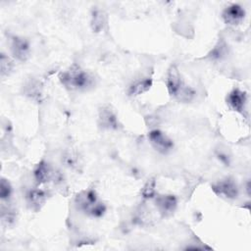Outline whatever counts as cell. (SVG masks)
<instances>
[{"mask_svg": "<svg viewBox=\"0 0 251 251\" xmlns=\"http://www.w3.org/2000/svg\"><path fill=\"white\" fill-rule=\"evenodd\" d=\"M59 80L70 90H84L93 84V77L76 64L60 73Z\"/></svg>", "mask_w": 251, "mask_h": 251, "instance_id": "obj_1", "label": "cell"}, {"mask_svg": "<svg viewBox=\"0 0 251 251\" xmlns=\"http://www.w3.org/2000/svg\"><path fill=\"white\" fill-rule=\"evenodd\" d=\"M98 126L103 129H118L121 124L116 111L109 104L102 105L98 110Z\"/></svg>", "mask_w": 251, "mask_h": 251, "instance_id": "obj_2", "label": "cell"}, {"mask_svg": "<svg viewBox=\"0 0 251 251\" xmlns=\"http://www.w3.org/2000/svg\"><path fill=\"white\" fill-rule=\"evenodd\" d=\"M99 202L98 195L96 191L92 188L84 189L76 194L75 198V205L77 210L83 212L86 215H89L92 208Z\"/></svg>", "mask_w": 251, "mask_h": 251, "instance_id": "obj_3", "label": "cell"}, {"mask_svg": "<svg viewBox=\"0 0 251 251\" xmlns=\"http://www.w3.org/2000/svg\"><path fill=\"white\" fill-rule=\"evenodd\" d=\"M212 190L218 196L226 199H235L239 193L236 182L230 177H226L213 183Z\"/></svg>", "mask_w": 251, "mask_h": 251, "instance_id": "obj_4", "label": "cell"}, {"mask_svg": "<svg viewBox=\"0 0 251 251\" xmlns=\"http://www.w3.org/2000/svg\"><path fill=\"white\" fill-rule=\"evenodd\" d=\"M148 140L152 147L162 154L169 153L174 147L173 140L159 129L151 130L148 133Z\"/></svg>", "mask_w": 251, "mask_h": 251, "instance_id": "obj_5", "label": "cell"}, {"mask_svg": "<svg viewBox=\"0 0 251 251\" xmlns=\"http://www.w3.org/2000/svg\"><path fill=\"white\" fill-rule=\"evenodd\" d=\"M10 50L13 57L21 62H25L30 55L28 41L21 36H13L11 38Z\"/></svg>", "mask_w": 251, "mask_h": 251, "instance_id": "obj_6", "label": "cell"}, {"mask_svg": "<svg viewBox=\"0 0 251 251\" xmlns=\"http://www.w3.org/2000/svg\"><path fill=\"white\" fill-rule=\"evenodd\" d=\"M155 205L162 217H169L174 214L177 206V199L173 194L155 196Z\"/></svg>", "mask_w": 251, "mask_h": 251, "instance_id": "obj_7", "label": "cell"}, {"mask_svg": "<svg viewBox=\"0 0 251 251\" xmlns=\"http://www.w3.org/2000/svg\"><path fill=\"white\" fill-rule=\"evenodd\" d=\"M222 18L225 24L235 26L243 22L245 18V10L238 4H231L224 9Z\"/></svg>", "mask_w": 251, "mask_h": 251, "instance_id": "obj_8", "label": "cell"}, {"mask_svg": "<svg viewBox=\"0 0 251 251\" xmlns=\"http://www.w3.org/2000/svg\"><path fill=\"white\" fill-rule=\"evenodd\" d=\"M167 89L172 97H176L179 89L183 86L184 82L181 79L179 71L176 65H172L167 73Z\"/></svg>", "mask_w": 251, "mask_h": 251, "instance_id": "obj_9", "label": "cell"}, {"mask_svg": "<svg viewBox=\"0 0 251 251\" xmlns=\"http://www.w3.org/2000/svg\"><path fill=\"white\" fill-rule=\"evenodd\" d=\"M48 199V193L45 190L39 189V188H33L26 192L25 194V200L27 203V206L32 211H39L44 204L46 203Z\"/></svg>", "mask_w": 251, "mask_h": 251, "instance_id": "obj_10", "label": "cell"}, {"mask_svg": "<svg viewBox=\"0 0 251 251\" xmlns=\"http://www.w3.org/2000/svg\"><path fill=\"white\" fill-rule=\"evenodd\" d=\"M246 93L238 88L232 89L226 96V104L227 106L237 113L243 114L246 105Z\"/></svg>", "mask_w": 251, "mask_h": 251, "instance_id": "obj_11", "label": "cell"}, {"mask_svg": "<svg viewBox=\"0 0 251 251\" xmlns=\"http://www.w3.org/2000/svg\"><path fill=\"white\" fill-rule=\"evenodd\" d=\"M33 176L37 184H44L54 179L55 171L47 162L41 161L36 165L33 171Z\"/></svg>", "mask_w": 251, "mask_h": 251, "instance_id": "obj_12", "label": "cell"}, {"mask_svg": "<svg viewBox=\"0 0 251 251\" xmlns=\"http://www.w3.org/2000/svg\"><path fill=\"white\" fill-rule=\"evenodd\" d=\"M107 24V15L104 11L95 9L92 11L91 20H90V26L93 32H100L104 29Z\"/></svg>", "mask_w": 251, "mask_h": 251, "instance_id": "obj_13", "label": "cell"}, {"mask_svg": "<svg viewBox=\"0 0 251 251\" xmlns=\"http://www.w3.org/2000/svg\"><path fill=\"white\" fill-rule=\"evenodd\" d=\"M152 86V79L150 77H146L140 80L133 82L127 90L129 96H138L147 92Z\"/></svg>", "mask_w": 251, "mask_h": 251, "instance_id": "obj_14", "label": "cell"}, {"mask_svg": "<svg viewBox=\"0 0 251 251\" xmlns=\"http://www.w3.org/2000/svg\"><path fill=\"white\" fill-rule=\"evenodd\" d=\"M0 66H1V76H8L14 68L13 61L4 53H1L0 56Z\"/></svg>", "mask_w": 251, "mask_h": 251, "instance_id": "obj_15", "label": "cell"}, {"mask_svg": "<svg viewBox=\"0 0 251 251\" xmlns=\"http://www.w3.org/2000/svg\"><path fill=\"white\" fill-rule=\"evenodd\" d=\"M156 195V180L155 178H150L144 184L141 189V196L144 199H152Z\"/></svg>", "mask_w": 251, "mask_h": 251, "instance_id": "obj_16", "label": "cell"}, {"mask_svg": "<svg viewBox=\"0 0 251 251\" xmlns=\"http://www.w3.org/2000/svg\"><path fill=\"white\" fill-rule=\"evenodd\" d=\"M12 194V186L10 182L2 177L1 178V184H0V197L2 201H8Z\"/></svg>", "mask_w": 251, "mask_h": 251, "instance_id": "obj_17", "label": "cell"}, {"mask_svg": "<svg viewBox=\"0 0 251 251\" xmlns=\"http://www.w3.org/2000/svg\"><path fill=\"white\" fill-rule=\"evenodd\" d=\"M226 45L223 42H219L218 45L211 51L210 55L214 59H221L226 54Z\"/></svg>", "mask_w": 251, "mask_h": 251, "instance_id": "obj_18", "label": "cell"}]
</instances>
